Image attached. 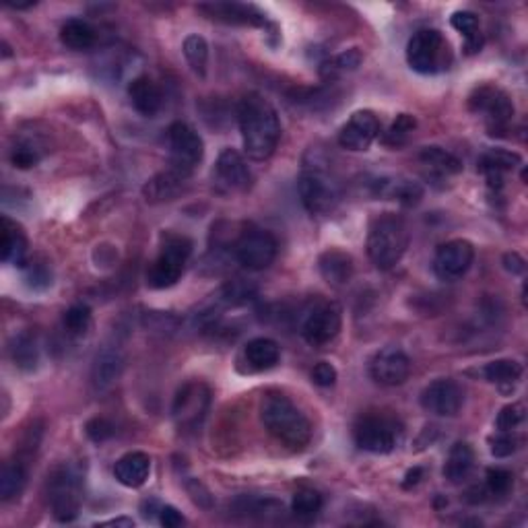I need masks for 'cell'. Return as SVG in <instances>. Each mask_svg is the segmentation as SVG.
Here are the masks:
<instances>
[{"label":"cell","instance_id":"6da1fadb","mask_svg":"<svg viewBox=\"0 0 528 528\" xmlns=\"http://www.w3.org/2000/svg\"><path fill=\"white\" fill-rule=\"evenodd\" d=\"M238 122L246 155L254 162H264L277 151L281 120L269 99H264L260 93L244 96L238 105Z\"/></svg>","mask_w":528,"mask_h":528},{"label":"cell","instance_id":"7a4b0ae2","mask_svg":"<svg viewBox=\"0 0 528 528\" xmlns=\"http://www.w3.org/2000/svg\"><path fill=\"white\" fill-rule=\"evenodd\" d=\"M266 432L291 450H302L312 440V423L285 394H266L260 405Z\"/></svg>","mask_w":528,"mask_h":528},{"label":"cell","instance_id":"3957f363","mask_svg":"<svg viewBox=\"0 0 528 528\" xmlns=\"http://www.w3.org/2000/svg\"><path fill=\"white\" fill-rule=\"evenodd\" d=\"M409 248V230L394 213H382L373 219L367 233V256L376 269L389 271L400 263Z\"/></svg>","mask_w":528,"mask_h":528},{"label":"cell","instance_id":"277c9868","mask_svg":"<svg viewBox=\"0 0 528 528\" xmlns=\"http://www.w3.org/2000/svg\"><path fill=\"white\" fill-rule=\"evenodd\" d=\"M452 48L438 29H421L409 39L406 63L421 75H438L450 69Z\"/></svg>","mask_w":528,"mask_h":528},{"label":"cell","instance_id":"5b68a950","mask_svg":"<svg viewBox=\"0 0 528 528\" xmlns=\"http://www.w3.org/2000/svg\"><path fill=\"white\" fill-rule=\"evenodd\" d=\"M298 190L306 211L312 215H329L340 198L337 180L318 162L304 165L298 180Z\"/></svg>","mask_w":528,"mask_h":528},{"label":"cell","instance_id":"8992f818","mask_svg":"<svg viewBox=\"0 0 528 528\" xmlns=\"http://www.w3.org/2000/svg\"><path fill=\"white\" fill-rule=\"evenodd\" d=\"M48 504L54 518L71 523L79 516L83 504V479L75 466L63 465L48 477Z\"/></svg>","mask_w":528,"mask_h":528},{"label":"cell","instance_id":"52a82bcc","mask_svg":"<svg viewBox=\"0 0 528 528\" xmlns=\"http://www.w3.org/2000/svg\"><path fill=\"white\" fill-rule=\"evenodd\" d=\"M192 254V242L184 236L167 233L162 244V252L147 272V285L153 289H167L176 285L182 277L184 266Z\"/></svg>","mask_w":528,"mask_h":528},{"label":"cell","instance_id":"ba28073f","mask_svg":"<svg viewBox=\"0 0 528 528\" xmlns=\"http://www.w3.org/2000/svg\"><path fill=\"white\" fill-rule=\"evenodd\" d=\"M403 438V425L389 415H367L356 427V442L365 452L389 454Z\"/></svg>","mask_w":528,"mask_h":528},{"label":"cell","instance_id":"9c48e42d","mask_svg":"<svg viewBox=\"0 0 528 528\" xmlns=\"http://www.w3.org/2000/svg\"><path fill=\"white\" fill-rule=\"evenodd\" d=\"M167 143H170L172 153V167L170 170L178 172L180 176L189 178L195 167L203 162L205 145L203 138L192 126L184 122H173L167 130Z\"/></svg>","mask_w":528,"mask_h":528},{"label":"cell","instance_id":"30bf717a","mask_svg":"<svg viewBox=\"0 0 528 528\" xmlns=\"http://www.w3.org/2000/svg\"><path fill=\"white\" fill-rule=\"evenodd\" d=\"M469 105L474 113H481L485 118L487 129L491 130V135L506 130L514 118L512 99L507 97L504 89H499L496 85L477 87L469 99Z\"/></svg>","mask_w":528,"mask_h":528},{"label":"cell","instance_id":"8fae6325","mask_svg":"<svg viewBox=\"0 0 528 528\" xmlns=\"http://www.w3.org/2000/svg\"><path fill=\"white\" fill-rule=\"evenodd\" d=\"M277 239L271 231L260 230V227H250L242 231V236L236 242V258L239 264H244L250 271L269 269L272 260L277 258Z\"/></svg>","mask_w":528,"mask_h":528},{"label":"cell","instance_id":"7c38bea8","mask_svg":"<svg viewBox=\"0 0 528 528\" xmlns=\"http://www.w3.org/2000/svg\"><path fill=\"white\" fill-rule=\"evenodd\" d=\"M211 406V390L205 382H189L178 390L172 415L180 430H197Z\"/></svg>","mask_w":528,"mask_h":528},{"label":"cell","instance_id":"4fadbf2b","mask_svg":"<svg viewBox=\"0 0 528 528\" xmlns=\"http://www.w3.org/2000/svg\"><path fill=\"white\" fill-rule=\"evenodd\" d=\"M340 326H343L340 307L334 302H318L312 310H307L302 334L312 347H324L339 337Z\"/></svg>","mask_w":528,"mask_h":528},{"label":"cell","instance_id":"5bb4252c","mask_svg":"<svg viewBox=\"0 0 528 528\" xmlns=\"http://www.w3.org/2000/svg\"><path fill=\"white\" fill-rule=\"evenodd\" d=\"M474 260V248L466 239H450L442 244L433 258V272L442 281H457L466 275Z\"/></svg>","mask_w":528,"mask_h":528},{"label":"cell","instance_id":"9a60e30c","mask_svg":"<svg viewBox=\"0 0 528 528\" xmlns=\"http://www.w3.org/2000/svg\"><path fill=\"white\" fill-rule=\"evenodd\" d=\"M465 405V390L454 380H436L421 392V406L438 417H457Z\"/></svg>","mask_w":528,"mask_h":528},{"label":"cell","instance_id":"2e32d148","mask_svg":"<svg viewBox=\"0 0 528 528\" xmlns=\"http://www.w3.org/2000/svg\"><path fill=\"white\" fill-rule=\"evenodd\" d=\"M380 135V122L376 113L370 110H359L347 120L339 132V143L347 151L362 153L372 147Z\"/></svg>","mask_w":528,"mask_h":528},{"label":"cell","instance_id":"e0dca14e","mask_svg":"<svg viewBox=\"0 0 528 528\" xmlns=\"http://www.w3.org/2000/svg\"><path fill=\"white\" fill-rule=\"evenodd\" d=\"M372 378L382 386H400L411 373V359L398 347H386L378 351L370 365Z\"/></svg>","mask_w":528,"mask_h":528},{"label":"cell","instance_id":"ac0fdd59","mask_svg":"<svg viewBox=\"0 0 528 528\" xmlns=\"http://www.w3.org/2000/svg\"><path fill=\"white\" fill-rule=\"evenodd\" d=\"M215 182L225 192H244L252 182L248 163L244 162L242 153L236 149H225L217 159Z\"/></svg>","mask_w":528,"mask_h":528},{"label":"cell","instance_id":"d6986e66","mask_svg":"<svg viewBox=\"0 0 528 528\" xmlns=\"http://www.w3.org/2000/svg\"><path fill=\"white\" fill-rule=\"evenodd\" d=\"M206 17L213 21H222L230 25H264L266 17L264 13H260L254 4H242V3H206L198 6Z\"/></svg>","mask_w":528,"mask_h":528},{"label":"cell","instance_id":"ffe728a7","mask_svg":"<svg viewBox=\"0 0 528 528\" xmlns=\"http://www.w3.org/2000/svg\"><path fill=\"white\" fill-rule=\"evenodd\" d=\"M149 473L151 458L145 452H129L113 465V477H116L120 485L130 487V490L145 485L147 479H149Z\"/></svg>","mask_w":528,"mask_h":528},{"label":"cell","instance_id":"44dd1931","mask_svg":"<svg viewBox=\"0 0 528 528\" xmlns=\"http://www.w3.org/2000/svg\"><path fill=\"white\" fill-rule=\"evenodd\" d=\"M129 97L132 102V108H135L140 116L147 118L155 116L163 105V93L157 87V83L151 81L149 77L132 79V83L129 85Z\"/></svg>","mask_w":528,"mask_h":528},{"label":"cell","instance_id":"7402d4cb","mask_svg":"<svg viewBox=\"0 0 528 528\" xmlns=\"http://www.w3.org/2000/svg\"><path fill=\"white\" fill-rule=\"evenodd\" d=\"M320 275L332 287H343L353 279V272H356V264H353L351 254L343 250L331 248L326 250L318 260Z\"/></svg>","mask_w":528,"mask_h":528},{"label":"cell","instance_id":"603a6c76","mask_svg":"<svg viewBox=\"0 0 528 528\" xmlns=\"http://www.w3.org/2000/svg\"><path fill=\"white\" fill-rule=\"evenodd\" d=\"M28 246L23 227L9 217H3V263L15 266L28 264Z\"/></svg>","mask_w":528,"mask_h":528},{"label":"cell","instance_id":"cb8c5ba5","mask_svg":"<svg viewBox=\"0 0 528 528\" xmlns=\"http://www.w3.org/2000/svg\"><path fill=\"white\" fill-rule=\"evenodd\" d=\"M376 195L397 200L405 206H415L423 198V186L405 178H382L376 182Z\"/></svg>","mask_w":528,"mask_h":528},{"label":"cell","instance_id":"d4e9b609","mask_svg":"<svg viewBox=\"0 0 528 528\" xmlns=\"http://www.w3.org/2000/svg\"><path fill=\"white\" fill-rule=\"evenodd\" d=\"M520 162H523V159H520L518 153L506 149H490L481 155L479 170L485 173L491 186H501V176H504L506 172L516 170Z\"/></svg>","mask_w":528,"mask_h":528},{"label":"cell","instance_id":"484cf974","mask_svg":"<svg viewBox=\"0 0 528 528\" xmlns=\"http://www.w3.org/2000/svg\"><path fill=\"white\" fill-rule=\"evenodd\" d=\"M281 349L272 339L258 337L244 347V359L252 372H266L279 364Z\"/></svg>","mask_w":528,"mask_h":528},{"label":"cell","instance_id":"4316f807","mask_svg":"<svg viewBox=\"0 0 528 528\" xmlns=\"http://www.w3.org/2000/svg\"><path fill=\"white\" fill-rule=\"evenodd\" d=\"M474 466V452L466 442H457L450 452H448L446 465H444V477L454 485H460L463 481L469 479V474Z\"/></svg>","mask_w":528,"mask_h":528},{"label":"cell","instance_id":"83f0119b","mask_svg":"<svg viewBox=\"0 0 528 528\" xmlns=\"http://www.w3.org/2000/svg\"><path fill=\"white\" fill-rule=\"evenodd\" d=\"M124 362L120 357L118 351H104L96 357V364H93V372H91V384L97 392L108 390L110 386L116 382L122 373Z\"/></svg>","mask_w":528,"mask_h":528},{"label":"cell","instance_id":"f1b7e54d","mask_svg":"<svg viewBox=\"0 0 528 528\" xmlns=\"http://www.w3.org/2000/svg\"><path fill=\"white\" fill-rule=\"evenodd\" d=\"M60 42L75 52L91 50L96 46V31L83 19H69L60 29Z\"/></svg>","mask_w":528,"mask_h":528},{"label":"cell","instance_id":"f546056e","mask_svg":"<svg viewBox=\"0 0 528 528\" xmlns=\"http://www.w3.org/2000/svg\"><path fill=\"white\" fill-rule=\"evenodd\" d=\"M419 159L421 163L440 173V176H454V173L463 172V162L442 147H425V149H421Z\"/></svg>","mask_w":528,"mask_h":528},{"label":"cell","instance_id":"4dcf8cb0","mask_svg":"<svg viewBox=\"0 0 528 528\" xmlns=\"http://www.w3.org/2000/svg\"><path fill=\"white\" fill-rule=\"evenodd\" d=\"M25 483H28V471L23 463H6L0 474V499H17L23 493Z\"/></svg>","mask_w":528,"mask_h":528},{"label":"cell","instance_id":"1f68e13d","mask_svg":"<svg viewBox=\"0 0 528 528\" xmlns=\"http://www.w3.org/2000/svg\"><path fill=\"white\" fill-rule=\"evenodd\" d=\"M184 176H180L178 172L167 170L163 173H159L153 180H149V184L145 186V197L151 203H159V200H170L173 195H176L180 184L184 182Z\"/></svg>","mask_w":528,"mask_h":528},{"label":"cell","instance_id":"d6a6232c","mask_svg":"<svg viewBox=\"0 0 528 528\" xmlns=\"http://www.w3.org/2000/svg\"><path fill=\"white\" fill-rule=\"evenodd\" d=\"M523 376V365L514 359H498L485 365V378L499 389H512Z\"/></svg>","mask_w":528,"mask_h":528},{"label":"cell","instance_id":"836d02e7","mask_svg":"<svg viewBox=\"0 0 528 528\" xmlns=\"http://www.w3.org/2000/svg\"><path fill=\"white\" fill-rule=\"evenodd\" d=\"M450 23L454 29L465 36L466 52H469V54H474V52L481 50L483 39H481V31H479V17L474 15L473 11H457L450 17Z\"/></svg>","mask_w":528,"mask_h":528},{"label":"cell","instance_id":"e575fe53","mask_svg":"<svg viewBox=\"0 0 528 528\" xmlns=\"http://www.w3.org/2000/svg\"><path fill=\"white\" fill-rule=\"evenodd\" d=\"M9 351H11L13 362H15L17 367H21V370H33V367L38 365V359H39L38 343L31 334L23 332L13 339Z\"/></svg>","mask_w":528,"mask_h":528},{"label":"cell","instance_id":"d590c367","mask_svg":"<svg viewBox=\"0 0 528 528\" xmlns=\"http://www.w3.org/2000/svg\"><path fill=\"white\" fill-rule=\"evenodd\" d=\"M291 510L299 520L304 523H310L323 510V496L316 490H310V487H302V490L296 491L291 501Z\"/></svg>","mask_w":528,"mask_h":528},{"label":"cell","instance_id":"8d00e7d4","mask_svg":"<svg viewBox=\"0 0 528 528\" xmlns=\"http://www.w3.org/2000/svg\"><path fill=\"white\" fill-rule=\"evenodd\" d=\"M184 56L189 60L195 75L205 77L206 64H209V44L203 36H189L184 39Z\"/></svg>","mask_w":528,"mask_h":528},{"label":"cell","instance_id":"74e56055","mask_svg":"<svg viewBox=\"0 0 528 528\" xmlns=\"http://www.w3.org/2000/svg\"><path fill=\"white\" fill-rule=\"evenodd\" d=\"M417 129V120L411 116V113H398L397 120L390 124V129L386 130L382 143L386 147H392V149H398L403 147L406 140L411 138L413 130Z\"/></svg>","mask_w":528,"mask_h":528},{"label":"cell","instance_id":"f35d334b","mask_svg":"<svg viewBox=\"0 0 528 528\" xmlns=\"http://www.w3.org/2000/svg\"><path fill=\"white\" fill-rule=\"evenodd\" d=\"M254 293H256V287H254L250 281L233 279L222 289V302L225 306L238 307V306L248 304L254 298Z\"/></svg>","mask_w":528,"mask_h":528},{"label":"cell","instance_id":"ab89813d","mask_svg":"<svg viewBox=\"0 0 528 528\" xmlns=\"http://www.w3.org/2000/svg\"><path fill=\"white\" fill-rule=\"evenodd\" d=\"M64 329L75 337H83L91 329V307L85 304H75L64 314Z\"/></svg>","mask_w":528,"mask_h":528},{"label":"cell","instance_id":"60d3db41","mask_svg":"<svg viewBox=\"0 0 528 528\" xmlns=\"http://www.w3.org/2000/svg\"><path fill=\"white\" fill-rule=\"evenodd\" d=\"M524 421V406L520 403H512L499 411L496 419L498 432H514Z\"/></svg>","mask_w":528,"mask_h":528},{"label":"cell","instance_id":"b9f144b4","mask_svg":"<svg viewBox=\"0 0 528 528\" xmlns=\"http://www.w3.org/2000/svg\"><path fill=\"white\" fill-rule=\"evenodd\" d=\"M514 485V474L506 469H490L487 471V491L491 496H506Z\"/></svg>","mask_w":528,"mask_h":528},{"label":"cell","instance_id":"7bdbcfd3","mask_svg":"<svg viewBox=\"0 0 528 528\" xmlns=\"http://www.w3.org/2000/svg\"><path fill=\"white\" fill-rule=\"evenodd\" d=\"M490 444H491L493 457L506 458V457H512V454L518 450L520 440L514 436L512 432H498V436L491 438Z\"/></svg>","mask_w":528,"mask_h":528},{"label":"cell","instance_id":"ee69618b","mask_svg":"<svg viewBox=\"0 0 528 528\" xmlns=\"http://www.w3.org/2000/svg\"><path fill=\"white\" fill-rule=\"evenodd\" d=\"M39 151L33 145H17L15 151H13L11 162L19 170H29V167L36 165L39 162Z\"/></svg>","mask_w":528,"mask_h":528},{"label":"cell","instance_id":"f6af8a7d","mask_svg":"<svg viewBox=\"0 0 528 528\" xmlns=\"http://www.w3.org/2000/svg\"><path fill=\"white\" fill-rule=\"evenodd\" d=\"M85 432H87V436L93 440V442L104 444L105 440H110L113 436V425L110 423L108 419L96 417L85 425Z\"/></svg>","mask_w":528,"mask_h":528},{"label":"cell","instance_id":"bcb514c9","mask_svg":"<svg viewBox=\"0 0 528 528\" xmlns=\"http://www.w3.org/2000/svg\"><path fill=\"white\" fill-rule=\"evenodd\" d=\"M312 380L320 389H331V386L337 382V370H334V365L329 362H320L312 370Z\"/></svg>","mask_w":528,"mask_h":528},{"label":"cell","instance_id":"7dc6e473","mask_svg":"<svg viewBox=\"0 0 528 528\" xmlns=\"http://www.w3.org/2000/svg\"><path fill=\"white\" fill-rule=\"evenodd\" d=\"M362 60H364L362 52H359L357 48H351L332 60L331 71H356L357 66L362 64Z\"/></svg>","mask_w":528,"mask_h":528},{"label":"cell","instance_id":"c3c4849f","mask_svg":"<svg viewBox=\"0 0 528 528\" xmlns=\"http://www.w3.org/2000/svg\"><path fill=\"white\" fill-rule=\"evenodd\" d=\"M28 281H29L31 287H36V289H44V287H48L52 283V275H50L48 266L31 263V266L28 269Z\"/></svg>","mask_w":528,"mask_h":528},{"label":"cell","instance_id":"681fc988","mask_svg":"<svg viewBox=\"0 0 528 528\" xmlns=\"http://www.w3.org/2000/svg\"><path fill=\"white\" fill-rule=\"evenodd\" d=\"M159 520H162V524L165 528H178L184 524L182 514H180L173 506H163L162 510H159Z\"/></svg>","mask_w":528,"mask_h":528},{"label":"cell","instance_id":"f907efd6","mask_svg":"<svg viewBox=\"0 0 528 528\" xmlns=\"http://www.w3.org/2000/svg\"><path fill=\"white\" fill-rule=\"evenodd\" d=\"M421 479H423V469H421V466H415V469L406 473V477L403 481V487H405V490H411V487H415Z\"/></svg>","mask_w":528,"mask_h":528},{"label":"cell","instance_id":"816d5d0a","mask_svg":"<svg viewBox=\"0 0 528 528\" xmlns=\"http://www.w3.org/2000/svg\"><path fill=\"white\" fill-rule=\"evenodd\" d=\"M506 260H507V263H514V264H506L507 271H512V272H523L524 271V260L520 258L518 254H507Z\"/></svg>","mask_w":528,"mask_h":528},{"label":"cell","instance_id":"f5cc1de1","mask_svg":"<svg viewBox=\"0 0 528 528\" xmlns=\"http://www.w3.org/2000/svg\"><path fill=\"white\" fill-rule=\"evenodd\" d=\"M102 526H135L130 518H116V520H108V523H102Z\"/></svg>","mask_w":528,"mask_h":528}]
</instances>
